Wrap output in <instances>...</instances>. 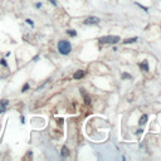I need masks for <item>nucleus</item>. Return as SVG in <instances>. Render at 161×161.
I'll return each instance as SVG.
<instances>
[{
	"instance_id": "1",
	"label": "nucleus",
	"mask_w": 161,
	"mask_h": 161,
	"mask_svg": "<svg viewBox=\"0 0 161 161\" xmlns=\"http://www.w3.org/2000/svg\"><path fill=\"white\" fill-rule=\"evenodd\" d=\"M72 50V45L68 40H61L58 43V52L63 55H67L69 54V52Z\"/></svg>"
},
{
	"instance_id": "2",
	"label": "nucleus",
	"mask_w": 161,
	"mask_h": 161,
	"mask_svg": "<svg viewBox=\"0 0 161 161\" xmlns=\"http://www.w3.org/2000/svg\"><path fill=\"white\" fill-rule=\"evenodd\" d=\"M118 42H120V37H117V35H107V37L100 38L101 44H116Z\"/></svg>"
},
{
	"instance_id": "3",
	"label": "nucleus",
	"mask_w": 161,
	"mask_h": 161,
	"mask_svg": "<svg viewBox=\"0 0 161 161\" xmlns=\"http://www.w3.org/2000/svg\"><path fill=\"white\" fill-rule=\"evenodd\" d=\"M100 21V19L98 18H96V17H90V18H87L86 20H84V24L86 25H90V24H97Z\"/></svg>"
},
{
	"instance_id": "4",
	"label": "nucleus",
	"mask_w": 161,
	"mask_h": 161,
	"mask_svg": "<svg viewBox=\"0 0 161 161\" xmlns=\"http://www.w3.org/2000/svg\"><path fill=\"white\" fill-rule=\"evenodd\" d=\"M9 105V101L8 100H1L0 101V113H3L6 110V107Z\"/></svg>"
},
{
	"instance_id": "5",
	"label": "nucleus",
	"mask_w": 161,
	"mask_h": 161,
	"mask_svg": "<svg viewBox=\"0 0 161 161\" xmlns=\"http://www.w3.org/2000/svg\"><path fill=\"white\" fill-rule=\"evenodd\" d=\"M84 74H86V73H84V71H77L73 74V78H74V79H81L82 77H84Z\"/></svg>"
},
{
	"instance_id": "6",
	"label": "nucleus",
	"mask_w": 161,
	"mask_h": 161,
	"mask_svg": "<svg viewBox=\"0 0 161 161\" xmlns=\"http://www.w3.org/2000/svg\"><path fill=\"white\" fill-rule=\"evenodd\" d=\"M140 68L144 71H149V65H147V61H144L142 63H140Z\"/></svg>"
},
{
	"instance_id": "7",
	"label": "nucleus",
	"mask_w": 161,
	"mask_h": 161,
	"mask_svg": "<svg viewBox=\"0 0 161 161\" xmlns=\"http://www.w3.org/2000/svg\"><path fill=\"white\" fill-rule=\"evenodd\" d=\"M147 122V115H142V117L140 118V121H138V124H140V126L141 125H145Z\"/></svg>"
},
{
	"instance_id": "8",
	"label": "nucleus",
	"mask_w": 161,
	"mask_h": 161,
	"mask_svg": "<svg viewBox=\"0 0 161 161\" xmlns=\"http://www.w3.org/2000/svg\"><path fill=\"white\" fill-rule=\"evenodd\" d=\"M68 149H67V147H65V146H63V149H62V156L63 157H67L68 156Z\"/></svg>"
},
{
	"instance_id": "9",
	"label": "nucleus",
	"mask_w": 161,
	"mask_h": 161,
	"mask_svg": "<svg viewBox=\"0 0 161 161\" xmlns=\"http://www.w3.org/2000/svg\"><path fill=\"white\" fill-rule=\"evenodd\" d=\"M136 40H137V38L136 37H135V38H128V39H126L125 40V44H128V43H134V42H136Z\"/></svg>"
},
{
	"instance_id": "10",
	"label": "nucleus",
	"mask_w": 161,
	"mask_h": 161,
	"mask_svg": "<svg viewBox=\"0 0 161 161\" xmlns=\"http://www.w3.org/2000/svg\"><path fill=\"white\" fill-rule=\"evenodd\" d=\"M0 64H1L3 67H8V64H6V61H5V59H0Z\"/></svg>"
},
{
	"instance_id": "11",
	"label": "nucleus",
	"mask_w": 161,
	"mask_h": 161,
	"mask_svg": "<svg viewBox=\"0 0 161 161\" xmlns=\"http://www.w3.org/2000/svg\"><path fill=\"white\" fill-rule=\"evenodd\" d=\"M28 90H29V84L25 83L24 86H23V90H21V91H23V92H25V91H28Z\"/></svg>"
},
{
	"instance_id": "12",
	"label": "nucleus",
	"mask_w": 161,
	"mask_h": 161,
	"mask_svg": "<svg viewBox=\"0 0 161 161\" xmlns=\"http://www.w3.org/2000/svg\"><path fill=\"white\" fill-rule=\"evenodd\" d=\"M68 34H69V35H72V37H75V31L74 30H68Z\"/></svg>"
},
{
	"instance_id": "13",
	"label": "nucleus",
	"mask_w": 161,
	"mask_h": 161,
	"mask_svg": "<svg viewBox=\"0 0 161 161\" xmlns=\"http://www.w3.org/2000/svg\"><path fill=\"white\" fill-rule=\"evenodd\" d=\"M122 78H128V79H131V75L127 74V73H124L122 74Z\"/></svg>"
},
{
	"instance_id": "14",
	"label": "nucleus",
	"mask_w": 161,
	"mask_h": 161,
	"mask_svg": "<svg viewBox=\"0 0 161 161\" xmlns=\"http://www.w3.org/2000/svg\"><path fill=\"white\" fill-rule=\"evenodd\" d=\"M27 23H28V24H30V25H33V21H31L30 19H27Z\"/></svg>"
},
{
	"instance_id": "15",
	"label": "nucleus",
	"mask_w": 161,
	"mask_h": 161,
	"mask_svg": "<svg viewBox=\"0 0 161 161\" xmlns=\"http://www.w3.org/2000/svg\"><path fill=\"white\" fill-rule=\"evenodd\" d=\"M49 1H50V3H52V4H53V5H57V1H55V0H49Z\"/></svg>"
},
{
	"instance_id": "16",
	"label": "nucleus",
	"mask_w": 161,
	"mask_h": 161,
	"mask_svg": "<svg viewBox=\"0 0 161 161\" xmlns=\"http://www.w3.org/2000/svg\"><path fill=\"white\" fill-rule=\"evenodd\" d=\"M136 134H137V135H140V134H142V128H141V130H137V131H136Z\"/></svg>"
}]
</instances>
